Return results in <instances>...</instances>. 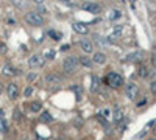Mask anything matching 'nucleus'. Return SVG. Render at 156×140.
I'll list each match as a JSON object with an SVG mask.
<instances>
[{"mask_svg":"<svg viewBox=\"0 0 156 140\" xmlns=\"http://www.w3.org/2000/svg\"><path fill=\"white\" fill-rule=\"evenodd\" d=\"M145 103H147V98H144V100H140L139 103H137V106H144Z\"/></svg>","mask_w":156,"mask_h":140,"instance_id":"473e14b6","label":"nucleus"},{"mask_svg":"<svg viewBox=\"0 0 156 140\" xmlns=\"http://www.w3.org/2000/svg\"><path fill=\"white\" fill-rule=\"evenodd\" d=\"M6 94H8V98L11 100H16L19 97V86L16 83H9L6 86Z\"/></svg>","mask_w":156,"mask_h":140,"instance_id":"39448f33","label":"nucleus"},{"mask_svg":"<svg viewBox=\"0 0 156 140\" xmlns=\"http://www.w3.org/2000/svg\"><path fill=\"white\" fill-rule=\"evenodd\" d=\"M78 66H80L78 58L76 56H69V58L64 59V62H62V70L66 72L67 75H70V73H73L78 69Z\"/></svg>","mask_w":156,"mask_h":140,"instance_id":"f257e3e1","label":"nucleus"},{"mask_svg":"<svg viewBox=\"0 0 156 140\" xmlns=\"http://www.w3.org/2000/svg\"><path fill=\"white\" fill-rule=\"evenodd\" d=\"M9 2L17 8H23L25 5H27V0H9Z\"/></svg>","mask_w":156,"mask_h":140,"instance_id":"412c9836","label":"nucleus"},{"mask_svg":"<svg viewBox=\"0 0 156 140\" xmlns=\"http://www.w3.org/2000/svg\"><path fill=\"white\" fill-rule=\"evenodd\" d=\"M150 92H151L153 95H156V81H153V83L150 84Z\"/></svg>","mask_w":156,"mask_h":140,"instance_id":"cd10ccee","label":"nucleus"},{"mask_svg":"<svg viewBox=\"0 0 156 140\" xmlns=\"http://www.w3.org/2000/svg\"><path fill=\"white\" fill-rule=\"evenodd\" d=\"M44 58H45V59H53V58H55V52H51V50H48V52L44 55Z\"/></svg>","mask_w":156,"mask_h":140,"instance_id":"a878e982","label":"nucleus"},{"mask_svg":"<svg viewBox=\"0 0 156 140\" xmlns=\"http://www.w3.org/2000/svg\"><path fill=\"white\" fill-rule=\"evenodd\" d=\"M44 81H45L47 86H58L61 83V76H58L56 73H47Z\"/></svg>","mask_w":156,"mask_h":140,"instance_id":"423d86ee","label":"nucleus"},{"mask_svg":"<svg viewBox=\"0 0 156 140\" xmlns=\"http://www.w3.org/2000/svg\"><path fill=\"white\" fill-rule=\"evenodd\" d=\"M48 36L51 37V39H55V41H59L61 39V34L58 31H55V30H48Z\"/></svg>","mask_w":156,"mask_h":140,"instance_id":"5701e85b","label":"nucleus"},{"mask_svg":"<svg viewBox=\"0 0 156 140\" xmlns=\"http://www.w3.org/2000/svg\"><path fill=\"white\" fill-rule=\"evenodd\" d=\"M81 9L89 11V12H100V6L97 3H92V2H83L81 3Z\"/></svg>","mask_w":156,"mask_h":140,"instance_id":"1a4fd4ad","label":"nucleus"},{"mask_svg":"<svg viewBox=\"0 0 156 140\" xmlns=\"http://www.w3.org/2000/svg\"><path fill=\"white\" fill-rule=\"evenodd\" d=\"M125 94L129 100H136L137 98V94H139V87L134 84V83H128L126 87H125Z\"/></svg>","mask_w":156,"mask_h":140,"instance_id":"20e7f679","label":"nucleus"},{"mask_svg":"<svg viewBox=\"0 0 156 140\" xmlns=\"http://www.w3.org/2000/svg\"><path fill=\"white\" fill-rule=\"evenodd\" d=\"M6 52V48H5V44L0 42V53H5Z\"/></svg>","mask_w":156,"mask_h":140,"instance_id":"2f4dec72","label":"nucleus"},{"mask_svg":"<svg viewBox=\"0 0 156 140\" xmlns=\"http://www.w3.org/2000/svg\"><path fill=\"white\" fill-rule=\"evenodd\" d=\"M14 118H16L17 121H22V118H23V117H22V112H20L19 109H14Z\"/></svg>","mask_w":156,"mask_h":140,"instance_id":"b1692460","label":"nucleus"},{"mask_svg":"<svg viewBox=\"0 0 156 140\" xmlns=\"http://www.w3.org/2000/svg\"><path fill=\"white\" fill-rule=\"evenodd\" d=\"M72 28H73L76 33H80V34H86V33H87V25L83 23V22H73V23H72Z\"/></svg>","mask_w":156,"mask_h":140,"instance_id":"f8f14e48","label":"nucleus"},{"mask_svg":"<svg viewBox=\"0 0 156 140\" xmlns=\"http://www.w3.org/2000/svg\"><path fill=\"white\" fill-rule=\"evenodd\" d=\"M150 140H156V137H153V138H150Z\"/></svg>","mask_w":156,"mask_h":140,"instance_id":"ea45409f","label":"nucleus"},{"mask_svg":"<svg viewBox=\"0 0 156 140\" xmlns=\"http://www.w3.org/2000/svg\"><path fill=\"white\" fill-rule=\"evenodd\" d=\"M61 50H62V52H66V50H69V45H62Z\"/></svg>","mask_w":156,"mask_h":140,"instance_id":"f704fd0d","label":"nucleus"},{"mask_svg":"<svg viewBox=\"0 0 156 140\" xmlns=\"http://www.w3.org/2000/svg\"><path fill=\"white\" fill-rule=\"evenodd\" d=\"M33 2H34V3H42L44 0H33Z\"/></svg>","mask_w":156,"mask_h":140,"instance_id":"4c0bfd02","label":"nucleus"},{"mask_svg":"<svg viewBox=\"0 0 156 140\" xmlns=\"http://www.w3.org/2000/svg\"><path fill=\"white\" fill-rule=\"evenodd\" d=\"M120 16V12H112L111 14V19H115V17H119Z\"/></svg>","mask_w":156,"mask_h":140,"instance_id":"72a5a7b5","label":"nucleus"},{"mask_svg":"<svg viewBox=\"0 0 156 140\" xmlns=\"http://www.w3.org/2000/svg\"><path fill=\"white\" fill-rule=\"evenodd\" d=\"M25 20H27V23L33 25V27H41V25H44V17L39 12H28L25 16Z\"/></svg>","mask_w":156,"mask_h":140,"instance_id":"7ed1b4c3","label":"nucleus"},{"mask_svg":"<svg viewBox=\"0 0 156 140\" xmlns=\"http://www.w3.org/2000/svg\"><path fill=\"white\" fill-rule=\"evenodd\" d=\"M142 56H144V53H142V52H133V53L126 55V56L123 58V61H125V62H136V61H140Z\"/></svg>","mask_w":156,"mask_h":140,"instance_id":"9b49d317","label":"nucleus"},{"mask_svg":"<svg viewBox=\"0 0 156 140\" xmlns=\"http://www.w3.org/2000/svg\"><path fill=\"white\" fill-rule=\"evenodd\" d=\"M23 94H25V97H30V95L33 94V87H27V89H25V92H23Z\"/></svg>","mask_w":156,"mask_h":140,"instance_id":"c85d7f7f","label":"nucleus"},{"mask_svg":"<svg viewBox=\"0 0 156 140\" xmlns=\"http://www.w3.org/2000/svg\"><path fill=\"white\" fill-rule=\"evenodd\" d=\"M36 78H37V73H34V72H30V73L27 75V80H28V81H34Z\"/></svg>","mask_w":156,"mask_h":140,"instance_id":"393cba45","label":"nucleus"},{"mask_svg":"<svg viewBox=\"0 0 156 140\" xmlns=\"http://www.w3.org/2000/svg\"><path fill=\"white\" fill-rule=\"evenodd\" d=\"M39 118H41V121H47V123H50L51 120H53V117H51L47 111H42L41 115H39Z\"/></svg>","mask_w":156,"mask_h":140,"instance_id":"aec40b11","label":"nucleus"},{"mask_svg":"<svg viewBox=\"0 0 156 140\" xmlns=\"http://www.w3.org/2000/svg\"><path fill=\"white\" fill-rule=\"evenodd\" d=\"M78 62L83 66V67H87V69H90L94 66V62H92V59L90 58H87V56H81V58H78Z\"/></svg>","mask_w":156,"mask_h":140,"instance_id":"dca6fc26","label":"nucleus"},{"mask_svg":"<svg viewBox=\"0 0 156 140\" xmlns=\"http://www.w3.org/2000/svg\"><path fill=\"white\" fill-rule=\"evenodd\" d=\"M153 73L148 70V67H145V66H142L140 69H139V76L140 78H148V76H151Z\"/></svg>","mask_w":156,"mask_h":140,"instance_id":"a211bd4d","label":"nucleus"},{"mask_svg":"<svg viewBox=\"0 0 156 140\" xmlns=\"http://www.w3.org/2000/svg\"><path fill=\"white\" fill-rule=\"evenodd\" d=\"M30 111H31V112L41 111V103H39V101H33V103L30 104Z\"/></svg>","mask_w":156,"mask_h":140,"instance_id":"4be33fe9","label":"nucleus"},{"mask_svg":"<svg viewBox=\"0 0 156 140\" xmlns=\"http://www.w3.org/2000/svg\"><path fill=\"white\" fill-rule=\"evenodd\" d=\"M100 90V78L98 76H92V86H90V92L92 94H97Z\"/></svg>","mask_w":156,"mask_h":140,"instance_id":"2eb2a0df","label":"nucleus"},{"mask_svg":"<svg viewBox=\"0 0 156 140\" xmlns=\"http://www.w3.org/2000/svg\"><path fill=\"white\" fill-rule=\"evenodd\" d=\"M123 31V25H115V27L112 28V31H111V37H119L120 36V33Z\"/></svg>","mask_w":156,"mask_h":140,"instance_id":"f3484780","label":"nucleus"},{"mask_svg":"<svg viewBox=\"0 0 156 140\" xmlns=\"http://www.w3.org/2000/svg\"><path fill=\"white\" fill-rule=\"evenodd\" d=\"M42 64H44V58H42L41 55H33V56H30V59H28V66H30L31 69L41 67Z\"/></svg>","mask_w":156,"mask_h":140,"instance_id":"0eeeda50","label":"nucleus"},{"mask_svg":"<svg viewBox=\"0 0 156 140\" xmlns=\"http://www.w3.org/2000/svg\"><path fill=\"white\" fill-rule=\"evenodd\" d=\"M106 83H108V86H111V87H114V89H117V87H120L122 84H123V78L119 75V73H115V72H109L108 73V76H106Z\"/></svg>","mask_w":156,"mask_h":140,"instance_id":"f03ea898","label":"nucleus"},{"mask_svg":"<svg viewBox=\"0 0 156 140\" xmlns=\"http://www.w3.org/2000/svg\"><path fill=\"white\" fill-rule=\"evenodd\" d=\"M123 118H125V111L122 108H115L112 111V121L114 123H120Z\"/></svg>","mask_w":156,"mask_h":140,"instance_id":"6e6552de","label":"nucleus"},{"mask_svg":"<svg viewBox=\"0 0 156 140\" xmlns=\"http://www.w3.org/2000/svg\"><path fill=\"white\" fill-rule=\"evenodd\" d=\"M61 2H64V3H67V5H70V3H72V0H61Z\"/></svg>","mask_w":156,"mask_h":140,"instance_id":"c9c22d12","label":"nucleus"},{"mask_svg":"<svg viewBox=\"0 0 156 140\" xmlns=\"http://www.w3.org/2000/svg\"><path fill=\"white\" fill-rule=\"evenodd\" d=\"M2 75H5V76H12V75H17V70L12 67V66L6 64V66L2 67Z\"/></svg>","mask_w":156,"mask_h":140,"instance_id":"4468645a","label":"nucleus"},{"mask_svg":"<svg viewBox=\"0 0 156 140\" xmlns=\"http://www.w3.org/2000/svg\"><path fill=\"white\" fill-rule=\"evenodd\" d=\"M80 47H81V50L84 53H92V50H94V44H92V41H87V39H81L80 41Z\"/></svg>","mask_w":156,"mask_h":140,"instance_id":"9d476101","label":"nucleus"},{"mask_svg":"<svg viewBox=\"0 0 156 140\" xmlns=\"http://www.w3.org/2000/svg\"><path fill=\"white\" fill-rule=\"evenodd\" d=\"M153 132H154V135H156V126H154V131H153Z\"/></svg>","mask_w":156,"mask_h":140,"instance_id":"58836bf2","label":"nucleus"},{"mask_svg":"<svg viewBox=\"0 0 156 140\" xmlns=\"http://www.w3.org/2000/svg\"><path fill=\"white\" fill-rule=\"evenodd\" d=\"M151 64L156 66V47H154V53H153V58H151Z\"/></svg>","mask_w":156,"mask_h":140,"instance_id":"7c9ffc66","label":"nucleus"},{"mask_svg":"<svg viewBox=\"0 0 156 140\" xmlns=\"http://www.w3.org/2000/svg\"><path fill=\"white\" fill-rule=\"evenodd\" d=\"M92 62L94 64H105L106 62V55L105 53H101V52H98V53H95L94 56H92Z\"/></svg>","mask_w":156,"mask_h":140,"instance_id":"ddd939ff","label":"nucleus"},{"mask_svg":"<svg viewBox=\"0 0 156 140\" xmlns=\"http://www.w3.org/2000/svg\"><path fill=\"white\" fill-rule=\"evenodd\" d=\"M94 39H95L98 44H101V45H106V41H105V39H101V37H100L98 34H95V37H94Z\"/></svg>","mask_w":156,"mask_h":140,"instance_id":"bb28decb","label":"nucleus"},{"mask_svg":"<svg viewBox=\"0 0 156 140\" xmlns=\"http://www.w3.org/2000/svg\"><path fill=\"white\" fill-rule=\"evenodd\" d=\"M0 132H2V134H6L8 132V123L3 118V115H0Z\"/></svg>","mask_w":156,"mask_h":140,"instance_id":"6ab92c4d","label":"nucleus"},{"mask_svg":"<svg viewBox=\"0 0 156 140\" xmlns=\"http://www.w3.org/2000/svg\"><path fill=\"white\" fill-rule=\"evenodd\" d=\"M109 115H111L109 109H103V111H101V117H109Z\"/></svg>","mask_w":156,"mask_h":140,"instance_id":"c756f323","label":"nucleus"},{"mask_svg":"<svg viewBox=\"0 0 156 140\" xmlns=\"http://www.w3.org/2000/svg\"><path fill=\"white\" fill-rule=\"evenodd\" d=\"M2 92H3V84L0 83V94H2Z\"/></svg>","mask_w":156,"mask_h":140,"instance_id":"e433bc0d","label":"nucleus"}]
</instances>
